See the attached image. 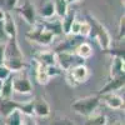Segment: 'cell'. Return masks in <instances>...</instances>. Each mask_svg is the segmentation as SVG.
Wrapping results in <instances>:
<instances>
[{
    "mask_svg": "<svg viewBox=\"0 0 125 125\" xmlns=\"http://www.w3.org/2000/svg\"><path fill=\"white\" fill-rule=\"evenodd\" d=\"M35 79L36 81L39 83L40 85H46L50 78L48 75V73H46V68L44 66H41L39 64H36V70H35Z\"/></svg>",
    "mask_w": 125,
    "mask_h": 125,
    "instance_id": "24",
    "label": "cell"
},
{
    "mask_svg": "<svg viewBox=\"0 0 125 125\" xmlns=\"http://www.w3.org/2000/svg\"><path fill=\"white\" fill-rule=\"evenodd\" d=\"M90 34H91V26H90L89 21H88V20H84V21H81L79 35L83 36V38H88V36H90Z\"/></svg>",
    "mask_w": 125,
    "mask_h": 125,
    "instance_id": "27",
    "label": "cell"
},
{
    "mask_svg": "<svg viewBox=\"0 0 125 125\" xmlns=\"http://www.w3.org/2000/svg\"><path fill=\"white\" fill-rule=\"evenodd\" d=\"M1 84H3V81H0V93H1Z\"/></svg>",
    "mask_w": 125,
    "mask_h": 125,
    "instance_id": "40",
    "label": "cell"
},
{
    "mask_svg": "<svg viewBox=\"0 0 125 125\" xmlns=\"http://www.w3.org/2000/svg\"><path fill=\"white\" fill-rule=\"evenodd\" d=\"M3 119H4V125H23L24 115L19 110H14Z\"/></svg>",
    "mask_w": 125,
    "mask_h": 125,
    "instance_id": "21",
    "label": "cell"
},
{
    "mask_svg": "<svg viewBox=\"0 0 125 125\" xmlns=\"http://www.w3.org/2000/svg\"><path fill=\"white\" fill-rule=\"evenodd\" d=\"M5 59H24V54L18 44L16 38L8 39L5 43Z\"/></svg>",
    "mask_w": 125,
    "mask_h": 125,
    "instance_id": "9",
    "label": "cell"
},
{
    "mask_svg": "<svg viewBox=\"0 0 125 125\" xmlns=\"http://www.w3.org/2000/svg\"><path fill=\"white\" fill-rule=\"evenodd\" d=\"M33 111L39 118H48L50 115V105L44 98H36L33 100Z\"/></svg>",
    "mask_w": 125,
    "mask_h": 125,
    "instance_id": "13",
    "label": "cell"
},
{
    "mask_svg": "<svg viewBox=\"0 0 125 125\" xmlns=\"http://www.w3.org/2000/svg\"><path fill=\"white\" fill-rule=\"evenodd\" d=\"M26 39L30 41H34V43L43 45V46H48L54 41L55 36L48 31L40 23H36L34 26H31V29L25 34Z\"/></svg>",
    "mask_w": 125,
    "mask_h": 125,
    "instance_id": "3",
    "label": "cell"
},
{
    "mask_svg": "<svg viewBox=\"0 0 125 125\" xmlns=\"http://www.w3.org/2000/svg\"><path fill=\"white\" fill-rule=\"evenodd\" d=\"M18 110L23 114L24 116H33L34 111H33V100H28V101H19V108Z\"/></svg>",
    "mask_w": 125,
    "mask_h": 125,
    "instance_id": "25",
    "label": "cell"
},
{
    "mask_svg": "<svg viewBox=\"0 0 125 125\" xmlns=\"http://www.w3.org/2000/svg\"><path fill=\"white\" fill-rule=\"evenodd\" d=\"M68 1V4L70 5V4H74V3H78V1H80V0H66Z\"/></svg>",
    "mask_w": 125,
    "mask_h": 125,
    "instance_id": "39",
    "label": "cell"
},
{
    "mask_svg": "<svg viewBox=\"0 0 125 125\" xmlns=\"http://www.w3.org/2000/svg\"><path fill=\"white\" fill-rule=\"evenodd\" d=\"M74 54L78 59L80 60H88L93 56L94 51H93V46L86 43V41H81V43H79L75 49H74Z\"/></svg>",
    "mask_w": 125,
    "mask_h": 125,
    "instance_id": "15",
    "label": "cell"
},
{
    "mask_svg": "<svg viewBox=\"0 0 125 125\" xmlns=\"http://www.w3.org/2000/svg\"><path fill=\"white\" fill-rule=\"evenodd\" d=\"M3 28H4V33L6 35L8 39H14L18 35V28H16V23L11 15V13L5 14V19L3 20Z\"/></svg>",
    "mask_w": 125,
    "mask_h": 125,
    "instance_id": "14",
    "label": "cell"
},
{
    "mask_svg": "<svg viewBox=\"0 0 125 125\" xmlns=\"http://www.w3.org/2000/svg\"><path fill=\"white\" fill-rule=\"evenodd\" d=\"M20 3V0H0V8L4 9L5 11L10 13L11 10H14L18 4Z\"/></svg>",
    "mask_w": 125,
    "mask_h": 125,
    "instance_id": "26",
    "label": "cell"
},
{
    "mask_svg": "<svg viewBox=\"0 0 125 125\" xmlns=\"http://www.w3.org/2000/svg\"><path fill=\"white\" fill-rule=\"evenodd\" d=\"M36 14L43 20H49L55 16V9L53 0H40V4L36 9Z\"/></svg>",
    "mask_w": 125,
    "mask_h": 125,
    "instance_id": "10",
    "label": "cell"
},
{
    "mask_svg": "<svg viewBox=\"0 0 125 125\" xmlns=\"http://www.w3.org/2000/svg\"><path fill=\"white\" fill-rule=\"evenodd\" d=\"M15 10L19 13V15L25 20V23L29 24L30 26H34L38 23L36 21V8L31 1H29V0H24V1L20 0V3L15 8Z\"/></svg>",
    "mask_w": 125,
    "mask_h": 125,
    "instance_id": "6",
    "label": "cell"
},
{
    "mask_svg": "<svg viewBox=\"0 0 125 125\" xmlns=\"http://www.w3.org/2000/svg\"><path fill=\"white\" fill-rule=\"evenodd\" d=\"M56 58V65L61 69V71H68L73 66H75L78 64H83V62L76 61V56L74 54V51H59L55 53Z\"/></svg>",
    "mask_w": 125,
    "mask_h": 125,
    "instance_id": "7",
    "label": "cell"
},
{
    "mask_svg": "<svg viewBox=\"0 0 125 125\" xmlns=\"http://www.w3.org/2000/svg\"><path fill=\"white\" fill-rule=\"evenodd\" d=\"M14 95V86H13V76L10 75L8 79H5L1 84V93L0 98L4 99H13Z\"/></svg>",
    "mask_w": 125,
    "mask_h": 125,
    "instance_id": "20",
    "label": "cell"
},
{
    "mask_svg": "<svg viewBox=\"0 0 125 125\" xmlns=\"http://www.w3.org/2000/svg\"><path fill=\"white\" fill-rule=\"evenodd\" d=\"M124 34H125V16L123 15L120 18V21H119V39L124 40Z\"/></svg>",
    "mask_w": 125,
    "mask_h": 125,
    "instance_id": "33",
    "label": "cell"
},
{
    "mask_svg": "<svg viewBox=\"0 0 125 125\" xmlns=\"http://www.w3.org/2000/svg\"><path fill=\"white\" fill-rule=\"evenodd\" d=\"M10 75H11V71L8 69V66L5 64H0V81H4Z\"/></svg>",
    "mask_w": 125,
    "mask_h": 125,
    "instance_id": "31",
    "label": "cell"
},
{
    "mask_svg": "<svg viewBox=\"0 0 125 125\" xmlns=\"http://www.w3.org/2000/svg\"><path fill=\"white\" fill-rule=\"evenodd\" d=\"M89 78L90 70L84 64H78L66 71V80L71 86H76L83 83H86Z\"/></svg>",
    "mask_w": 125,
    "mask_h": 125,
    "instance_id": "5",
    "label": "cell"
},
{
    "mask_svg": "<svg viewBox=\"0 0 125 125\" xmlns=\"http://www.w3.org/2000/svg\"><path fill=\"white\" fill-rule=\"evenodd\" d=\"M106 125H124V124L120 123V121H114V123H111V124H106Z\"/></svg>",
    "mask_w": 125,
    "mask_h": 125,
    "instance_id": "38",
    "label": "cell"
},
{
    "mask_svg": "<svg viewBox=\"0 0 125 125\" xmlns=\"http://www.w3.org/2000/svg\"><path fill=\"white\" fill-rule=\"evenodd\" d=\"M50 125H75V123L73 120H70L69 118H66V116H62V118L54 119Z\"/></svg>",
    "mask_w": 125,
    "mask_h": 125,
    "instance_id": "28",
    "label": "cell"
},
{
    "mask_svg": "<svg viewBox=\"0 0 125 125\" xmlns=\"http://www.w3.org/2000/svg\"><path fill=\"white\" fill-rule=\"evenodd\" d=\"M48 31H50L54 36H60L62 35V29H61V23L60 19H49V20H43L40 23Z\"/></svg>",
    "mask_w": 125,
    "mask_h": 125,
    "instance_id": "18",
    "label": "cell"
},
{
    "mask_svg": "<svg viewBox=\"0 0 125 125\" xmlns=\"http://www.w3.org/2000/svg\"><path fill=\"white\" fill-rule=\"evenodd\" d=\"M35 64H39L44 68L56 65V58L53 50H39L34 54Z\"/></svg>",
    "mask_w": 125,
    "mask_h": 125,
    "instance_id": "8",
    "label": "cell"
},
{
    "mask_svg": "<svg viewBox=\"0 0 125 125\" xmlns=\"http://www.w3.org/2000/svg\"><path fill=\"white\" fill-rule=\"evenodd\" d=\"M5 61V44H0V64Z\"/></svg>",
    "mask_w": 125,
    "mask_h": 125,
    "instance_id": "35",
    "label": "cell"
},
{
    "mask_svg": "<svg viewBox=\"0 0 125 125\" xmlns=\"http://www.w3.org/2000/svg\"><path fill=\"white\" fill-rule=\"evenodd\" d=\"M100 100L104 101V104L113 109V110H120L124 108V100L121 96H119L115 93H109V94H104L100 95Z\"/></svg>",
    "mask_w": 125,
    "mask_h": 125,
    "instance_id": "12",
    "label": "cell"
},
{
    "mask_svg": "<svg viewBox=\"0 0 125 125\" xmlns=\"http://www.w3.org/2000/svg\"><path fill=\"white\" fill-rule=\"evenodd\" d=\"M88 21L91 26V34L90 36L95 38L96 41L99 43V46L101 48L103 51H105L111 48L113 39L109 33V30L105 28V25H103L96 18H94L93 15L88 14Z\"/></svg>",
    "mask_w": 125,
    "mask_h": 125,
    "instance_id": "1",
    "label": "cell"
},
{
    "mask_svg": "<svg viewBox=\"0 0 125 125\" xmlns=\"http://www.w3.org/2000/svg\"><path fill=\"white\" fill-rule=\"evenodd\" d=\"M53 4H54V9H55V15L58 16V19H61L68 13L69 4L66 0H53Z\"/></svg>",
    "mask_w": 125,
    "mask_h": 125,
    "instance_id": "23",
    "label": "cell"
},
{
    "mask_svg": "<svg viewBox=\"0 0 125 125\" xmlns=\"http://www.w3.org/2000/svg\"><path fill=\"white\" fill-rule=\"evenodd\" d=\"M125 76L121 75V76H118V78H113V79H109L108 83L104 85L100 90H99V96L100 95H104V94H109V93H115L116 90H120L121 88H124V84H125Z\"/></svg>",
    "mask_w": 125,
    "mask_h": 125,
    "instance_id": "11",
    "label": "cell"
},
{
    "mask_svg": "<svg viewBox=\"0 0 125 125\" xmlns=\"http://www.w3.org/2000/svg\"><path fill=\"white\" fill-rule=\"evenodd\" d=\"M46 73H48L49 78L51 79V78H54V76L60 75L62 71H61V69H60L58 65H51V66H48V68H46Z\"/></svg>",
    "mask_w": 125,
    "mask_h": 125,
    "instance_id": "30",
    "label": "cell"
},
{
    "mask_svg": "<svg viewBox=\"0 0 125 125\" xmlns=\"http://www.w3.org/2000/svg\"><path fill=\"white\" fill-rule=\"evenodd\" d=\"M100 101L101 100L99 95H88V96L80 98V99H76L75 101H73L70 108L79 115L88 118L91 114L95 113V110L100 105Z\"/></svg>",
    "mask_w": 125,
    "mask_h": 125,
    "instance_id": "2",
    "label": "cell"
},
{
    "mask_svg": "<svg viewBox=\"0 0 125 125\" xmlns=\"http://www.w3.org/2000/svg\"><path fill=\"white\" fill-rule=\"evenodd\" d=\"M76 20V13L75 10H68V13L60 19V23H61V29H62V34L64 35H69L70 33V28Z\"/></svg>",
    "mask_w": 125,
    "mask_h": 125,
    "instance_id": "19",
    "label": "cell"
},
{
    "mask_svg": "<svg viewBox=\"0 0 125 125\" xmlns=\"http://www.w3.org/2000/svg\"><path fill=\"white\" fill-rule=\"evenodd\" d=\"M124 75V59L111 56L110 69H109V79L118 78Z\"/></svg>",
    "mask_w": 125,
    "mask_h": 125,
    "instance_id": "16",
    "label": "cell"
},
{
    "mask_svg": "<svg viewBox=\"0 0 125 125\" xmlns=\"http://www.w3.org/2000/svg\"><path fill=\"white\" fill-rule=\"evenodd\" d=\"M104 53H108V54H110L111 56H115V58H121V59H124V48H115V49H108V50H105Z\"/></svg>",
    "mask_w": 125,
    "mask_h": 125,
    "instance_id": "29",
    "label": "cell"
},
{
    "mask_svg": "<svg viewBox=\"0 0 125 125\" xmlns=\"http://www.w3.org/2000/svg\"><path fill=\"white\" fill-rule=\"evenodd\" d=\"M13 76V86L14 93L21 94V95H30L33 93V85H31L30 78L25 69L11 74Z\"/></svg>",
    "mask_w": 125,
    "mask_h": 125,
    "instance_id": "4",
    "label": "cell"
},
{
    "mask_svg": "<svg viewBox=\"0 0 125 125\" xmlns=\"http://www.w3.org/2000/svg\"><path fill=\"white\" fill-rule=\"evenodd\" d=\"M18 108H19V101L14 99L0 98V116L5 118L14 110H18Z\"/></svg>",
    "mask_w": 125,
    "mask_h": 125,
    "instance_id": "17",
    "label": "cell"
},
{
    "mask_svg": "<svg viewBox=\"0 0 125 125\" xmlns=\"http://www.w3.org/2000/svg\"><path fill=\"white\" fill-rule=\"evenodd\" d=\"M108 124V118L101 113H94L90 116L86 118L84 125H106Z\"/></svg>",
    "mask_w": 125,
    "mask_h": 125,
    "instance_id": "22",
    "label": "cell"
},
{
    "mask_svg": "<svg viewBox=\"0 0 125 125\" xmlns=\"http://www.w3.org/2000/svg\"><path fill=\"white\" fill-rule=\"evenodd\" d=\"M80 24H81V21L76 19L75 21L73 23L71 28H70V33H69V35H73V36L79 35V31H80Z\"/></svg>",
    "mask_w": 125,
    "mask_h": 125,
    "instance_id": "32",
    "label": "cell"
},
{
    "mask_svg": "<svg viewBox=\"0 0 125 125\" xmlns=\"http://www.w3.org/2000/svg\"><path fill=\"white\" fill-rule=\"evenodd\" d=\"M5 14H6V11L4 9L0 8V23H3V20L5 19Z\"/></svg>",
    "mask_w": 125,
    "mask_h": 125,
    "instance_id": "37",
    "label": "cell"
},
{
    "mask_svg": "<svg viewBox=\"0 0 125 125\" xmlns=\"http://www.w3.org/2000/svg\"><path fill=\"white\" fill-rule=\"evenodd\" d=\"M23 125H38L33 119H30V116H26V119L24 118V120H23Z\"/></svg>",
    "mask_w": 125,
    "mask_h": 125,
    "instance_id": "36",
    "label": "cell"
},
{
    "mask_svg": "<svg viewBox=\"0 0 125 125\" xmlns=\"http://www.w3.org/2000/svg\"><path fill=\"white\" fill-rule=\"evenodd\" d=\"M8 41V38L4 33V28H3V23H0V44H5Z\"/></svg>",
    "mask_w": 125,
    "mask_h": 125,
    "instance_id": "34",
    "label": "cell"
}]
</instances>
